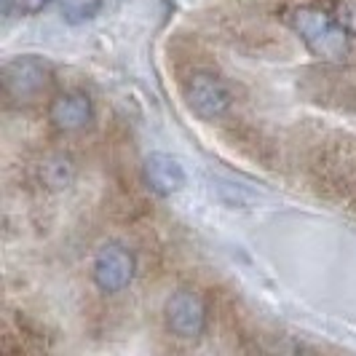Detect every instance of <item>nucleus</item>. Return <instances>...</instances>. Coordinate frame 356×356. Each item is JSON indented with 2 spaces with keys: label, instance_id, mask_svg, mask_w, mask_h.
I'll use <instances>...</instances> for the list:
<instances>
[{
  "label": "nucleus",
  "instance_id": "f257e3e1",
  "mask_svg": "<svg viewBox=\"0 0 356 356\" xmlns=\"http://www.w3.org/2000/svg\"><path fill=\"white\" fill-rule=\"evenodd\" d=\"M292 27L303 43L324 62H340L348 54V30L327 17L319 8H298L292 14Z\"/></svg>",
  "mask_w": 356,
  "mask_h": 356
},
{
  "label": "nucleus",
  "instance_id": "f03ea898",
  "mask_svg": "<svg viewBox=\"0 0 356 356\" xmlns=\"http://www.w3.org/2000/svg\"><path fill=\"white\" fill-rule=\"evenodd\" d=\"M51 81V67L38 56H17L3 67V89L17 102L38 99Z\"/></svg>",
  "mask_w": 356,
  "mask_h": 356
},
{
  "label": "nucleus",
  "instance_id": "7ed1b4c3",
  "mask_svg": "<svg viewBox=\"0 0 356 356\" xmlns=\"http://www.w3.org/2000/svg\"><path fill=\"white\" fill-rule=\"evenodd\" d=\"M185 99L188 107L204 121H214L220 115H225V110L231 107L233 97L231 89L212 72H193L185 81Z\"/></svg>",
  "mask_w": 356,
  "mask_h": 356
},
{
  "label": "nucleus",
  "instance_id": "20e7f679",
  "mask_svg": "<svg viewBox=\"0 0 356 356\" xmlns=\"http://www.w3.org/2000/svg\"><path fill=\"white\" fill-rule=\"evenodd\" d=\"M166 324L177 338H201L207 330V305L191 289H179L166 303Z\"/></svg>",
  "mask_w": 356,
  "mask_h": 356
},
{
  "label": "nucleus",
  "instance_id": "39448f33",
  "mask_svg": "<svg viewBox=\"0 0 356 356\" xmlns=\"http://www.w3.org/2000/svg\"><path fill=\"white\" fill-rule=\"evenodd\" d=\"M91 273L102 292H121L134 279V257L121 244H105L94 257Z\"/></svg>",
  "mask_w": 356,
  "mask_h": 356
},
{
  "label": "nucleus",
  "instance_id": "423d86ee",
  "mask_svg": "<svg viewBox=\"0 0 356 356\" xmlns=\"http://www.w3.org/2000/svg\"><path fill=\"white\" fill-rule=\"evenodd\" d=\"M145 182L159 196H172L185 185V169L177 159L166 153H153L145 161Z\"/></svg>",
  "mask_w": 356,
  "mask_h": 356
},
{
  "label": "nucleus",
  "instance_id": "0eeeda50",
  "mask_svg": "<svg viewBox=\"0 0 356 356\" xmlns=\"http://www.w3.org/2000/svg\"><path fill=\"white\" fill-rule=\"evenodd\" d=\"M91 102L83 94H62L49 107V118L59 131H81L91 124Z\"/></svg>",
  "mask_w": 356,
  "mask_h": 356
},
{
  "label": "nucleus",
  "instance_id": "6e6552de",
  "mask_svg": "<svg viewBox=\"0 0 356 356\" xmlns=\"http://www.w3.org/2000/svg\"><path fill=\"white\" fill-rule=\"evenodd\" d=\"M59 3H62V14L70 22L91 19L102 8V0H59Z\"/></svg>",
  "mask_w": 356,
  "mask_h": 356
},
{
  "label": "nucleus",
  "instance_id": "1a4fd4ad",
  "mask_svg": "<svg viewBox=\"0 0 356 356\" xmlns=\"http://www.w3.org/2000/svg\"><path fill=\"white\" fill-rule=\"evenodd\" d=\"M43 179L51 185V188H62V185H67L72 179V166L70 161H49L46 166H43Z\"/></svg>",
  "mask_w": 356,
  "mask_h": 356
},
{
  "label": "nucleus",
  "instance_id": "9d476101",
  "mask_svg": "<svg viewBox=\"0 0 356 356\" xmlns=\"http://www.w3.org/2000/svg\"><path fill=\"white\" fill-rule=\"evenodd\" d=\"M340 22H346V30L356 35V0H348L343 6V14H340Z\"/></svg>",
  "mask_w": 356,
  "mask_h": 356
},
{
  "label": "nucleus",
  "instance_id": "9b49d317",
  "mask_svg": "<svg viewBox=\"0 0 356 356\" xmlns=\"http://www.w3.org/2000/svg\"><path fill=\"white\" fill-rule=\"evenodd\" d=\"M49 0H14V11H22V14H35L46 6Z\"/></svg>",
  "mask_w": 356,
  "mask_h": 356
},
{
  "label": "nucleus",
  "instance_id": "f8f14e48",
  "mask_svg": "<svg viewBox=\"0 0 356 356\" xmlns=\"http://www.w3.org/2000/svg\"><path fill=\"white\" fill-rule=\"evenodd\" d=\"M14 14V0H3V17H11Z\"/></svg>",
  "mask_w": 356,
  "mask_h": 356
}]
</instances>
